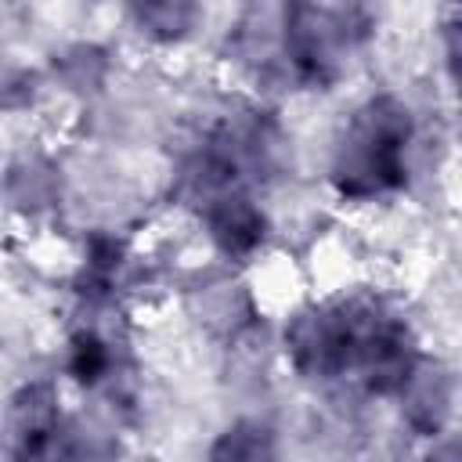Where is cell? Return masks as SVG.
Segmentation results:
<instances>
[{
	"label": "cell",
	"instance_id": "cell-5",
	"mask_svg": "<svg viewBox=\"0 0 462 462\" xmlns=\"http://www.w3.org/2000/svg\"><path fill=\"white\" fill-rule=\"evenodd\" d=\"M401 411H404V422L419 433V437H433L440 433V426L448 422V411H451V383L448 375L422 361L415 368V375L408 379V386L401 390Z\"/></svg>",
	"mask_w": 462,
	"mask_h": 462
},
{
	"label": "cell",
	"instance_id": "cell-9",
	"mask_svg": "<svg viewBox=\"0 0 462 462\" xmlns=\"http://www.w3.org/2000/svg\"><path fill=\"white\" fill-rule=\"evenodd\" d=\"M119 267H123V245L108 235H94L83 256V292L90 296L108 292L119 278Z\"/></svg>",
	"mask_w": 462,
	"mask_h": 462
},
{
	"label": "cell",
	"instance_id": "cell-2",
	"mask_svg": "<svg viewBox=\"0 0 462 462\" xmlns=\"http://www.w3.org/2000/svg\"><path fill=\"white\" fill-rule=\"evenodd\" d=\"M354 36L339 7L318 0H282L274 11V58L300 87H332L343 69Z\"/></svg>",
	"mask_w": 462,
	"mask_h": 462
},
{
	"label": "cell",
	"instance_id": "cell-1",
	"mask_svg": "<svg viewBox=\"0 0 462 462\" xmlns=\"http://www.w3.org/2000/svg\"><path fill=\"white\" fill-rule=\"evenodd\" d=\"M415 141L411 108L393 94L368 97L343 126L328 180L346 202H375L408 184V148Z\"/></svg>",
	"mask_w": 462,
	"mask_h": 462
},
{
	"label": "cell",
	"instance_id": "cell-8",
	"mask_svg": "<svg viewBox=\"0 0 462 462\" xmlns=\"http://www.w3.org/2000/svg\"><path fill=\"white\" fill-rule=\"evenodd\" d=\"M209 455L213 458H271L274 455V433L263 422L242 419L213 440Z\"/></svg>",
	"mask_w": 462,
	"mask_h": 462
},
{
	"label": "cell",
	"instance_id": "cell-7",
	"mask_svg": "<svg viewBox=\"0 0 462 462\" xmlns=\"http://www.w3.org/2000/svg\"><path fill=\"white\" fill-rule=\"evenodd\" d=\"M69 375L79 386H97L112 375V346L94 328H83L69 339Z\"/></svg>",
	"mask_w": 462,
	"mask_h": 462
},
{
	"label": "cell",
	"instance_id": "cell-4",
	"mask_svg": "<svg viewBox=\"0 0 462 462\" xmlns=\"http://www.w3.org/2000/svg\"><path fill=\"white\" fill-rule=\"evenodd\" d=\"M11 437L14 455H61V415L54 390L47 383L22 386V393L11 404Z\"/></svg>",
	"mask_w": 462,
	"mask_h": 462
},
{
	"label": "cell",
	"instance_id": "cell-3",
	"mask_svg": "<svg viewBox=\"0 0 462 462\" xmlns=\"http://www.w3.org/2000/svg\"><path fill=\"white\" fill-rule=\"evenodd\" d=\"M199 209H202L206 235L227 260L253 256L267 238V217L253 202L249 191H224V195L202 202Z\"/></svg>",
	"mask_w": 462,
	"mask_h": 462
},
{
	"label": "cell",
	"instance_id": "cell-10",
	"mask_svg": "<svg viewBox=\"0 0 462 462\" xmlns=\"http://www.w3.org/2000/svg\"><path fill=\"white\" fill-rule=\"evenodd\" d=\"M444 61H448V76L455 83V94L462 101V0H451L444 11Z\"/></svg>",
	"mask_w": 462,
	"mask_h": 462
},
{
	"label": "cell",
	"instance_id": "cell-6",
	"mask_svg": "<svg viewBox=\"0 0 462 462\" xmlns=\"http://www.w3.org/2000/svg\"><path fill=\"white\" fill-rule=\"evenodd\" d=\"M126 11L144 36L159 43H177L191 32L199 18V0H126Z\"/></svg>",
	"mask_w": 462,
	"mask_h": 462
}]
</instances>
